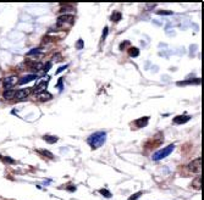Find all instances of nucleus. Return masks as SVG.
<instances>
[{"mask_svg":"<svg viewBox=\"0 0 204 200\" xmlns=\"http://www.w3.org/2000/svg\"><path fill=\"white\" fill-rule=\"evenodd\" d=\"M105 140H106V133L105 132H96L88 137L87 143L92 149H98L99 147L104 145Z\"/></svg>","mask_w":204,"mask_h":200,"instance_id":"1","label":"nucleus"},{"mask_svg":"<svg viewBox=\"0 0 204 200\" xmlns=\"http://www.w3.org/2000/svg\"><path fill=\"white\" fill-rule=\"evenodd\" d=\"M75 23V16L72 15H62L57 19L56 21V27L59 29H69Z\"/></svg>","mask_w":204,"mask_h":200,"instance_id":"2","label":"nucleus"},{"mask_svg":"<svg viewBox=\"0 0 204 200\" xmlns=\"http://www.w3.org/2000/svg\"><path fill=\"white\" fill-rule=\"evenodd\" d=\"M174 149H175V145H174V144H170V145L165 147L164 149H160V150H158L156 152H154L152 159H153L154 161H159V160L166 157L168 155H170V154L174 151Z\"/></svg>","mask_w":204,"mask_h":200,"instance_id":"3","label":"nucleus"},{"mask_svg":"<svg viewBox=\"0 0 204 200\" xmlns=\"http://www.w3.org/2000/svg\"><path fill=\"white\" fill-rule=\"evenodd\" d=\"M187 167H188V170H189L191 172H193V173H201V171H202V159H201V157H197L196 160L191 161V162L187 165Z\"/></svg>","mask_w":204,"mask_h":200,"instance_id":"4","label":"nucleus"},{"mask_svg":"<svg viewBox=\"0 0 204 200\" xmlns=\"http://www.w3.org/2000/svg\"><path fill=\"white\" fill-rule=\"evenodd\" d=\"M16 77L15 76H9V77H6V78H4V81H2V85H4V88H5V90L6 89H11V87H14L15 84H16Z\"/></svg>","mask_w":204,"mask_h":200,"instance_id":"5","label":"nucleus"},{"mask_svg":"<svg viewBox=\"0 0 204 200\" xmlns=\"http://www.w3.org/2000/svg\"><path fill=\"white\" fill-rule=\"evenodd\" d=\"M31 93V89L28 88H22V89H19L16 90V94H15V99L17 100H23L26 99Z\"/></svg>","mask_w":204,"mask_h":200,"instance_id":"6","label":"nucleus"},{"mask_svg":"<svg viewBox=\"0 0 204 200\" xmlns=\"http://www.w3.org/2000/svg\"><path fill=\"white\" fill-rule=\"evenodd\" d=\"M189 120H191V116H188V115H179V116H176L174 119V123H176V125H183V123L188 122Z\"/></svg>","mask_w":204,"mask_h":200,"instance_id":"7","label":"nucleus"},{"mask_svg":"<svg viewBox=\"0 0 204 200\" xmlns=\"http://www.w3.org/2000/svg\"><path fill=\"white\" fill-rule=\"evenodd\" d=\"M47 85H48V82H45V81H42L39 84H37L34 88H33V92H34V94H39V93H42V92H44L45 89H47Z\"/></svg>","mask_w":204,"mask_h":200,"instance_id":"8","label":"nucleus"},{"mask_svg":"<svg viewBox=\"0 0 204 200\" xmlns=\"http://www.w3.org/2000/svg\"><path fill=\"white\" fill-rule=\"evenodd\" d=\"M37 78H38L37 75H27V76H25V77H22V78L17 82V84H19V85H22V84L29 83V82H32V81H34V79H37Z\"/></svg>","mask_w":204,"mask_h":200,"instance_id":"9","label":"nucleus"},{"mask_svg":"<svg viewBox=\"0 0 204 200\" xmlns=\"http://www.w3.org/2000/svg\"><path fill=\"white\" fill-rule=\"evenodd\" d=\"M148 122H149V117L148 116H144V117H141V119L136 120L134 121V125L137 126V127H139V128H142V127H146V126L148 125Z\"/></svg>","mask_w":204,"mask_h":200,"instance_id":"10","label":"nucleus"},{"mask_svg":"<svg viewBox=\"0 0 204 200\" xmlns=\"http://www.w3.org/2000/svg\"><path fill=\"white\" fill-rule=\"evenodd\" d=\"M15 94H16V90L15 89H6L2 93V97H4L5 100H11V99H15Z\"/></svg>","mask_w":204,"mask_h":200,"instance_id":"11","label":"nucleus"},{"mask_svg":"<svg viewBox=\"0 0 204 200\" xmlns=\"http://www.w3.org/2000/svg\"><path fill=\"white\" fill-rule=\"evenodd\" d=\"M51 98H53V95H51L50 93L45 92V90L38 94V99L40 100V101H48V100H50Z\"/></svg>","mask_w":204,"mask_h":200,"instance_id":"12","label":"nucleus"},{"mask_svg":"<svg viewBox=\"0 0 204 200\" xmlns=\"http://www.w3.org/2000/svg\"><path fill=\"white\" fill-rule=\"evenodd\" d=\"M43 139H44L45 142H48L49 144H53V143L57 142V137H55V135H49V134H45V135L43 137Z\"/></svg>","mask_w":204,"mask_h":200,"instance_id":"13","label":"nucleus"},{"mask_svg":"<svg viewBox=\"0 0 204 200\" xmlns=\"http://www.w3.org/2000/svg\"><path fill=\"white\" fill-rule=\"evenodd\" d=\"M128 54H130V56H131V57H137V56L139 55V50H138V48L131 47L130 50H128Z\"/></svg>","mask_w":204,"mask_h":200,"instance_id":"14","label":"nucleus"},{"mask_svg":"<svg viewBox=\"0 0 204 200\" xmlns=\"http://www.w3.org/2000/svg\"><path fill=\"white\" fill-rule=\"evenodd\" d=\"M192 187L196 188V189H198V190L202 188V185H201V176H198V177L192 182Z\"/></svg>","mask_w":204,"mask_h":200,"instance_id":"15","label":"nucleus"},{"mask_svg":"<svg viewBox=\"0 0 204 200\" xmlns=\"http://www.w3.org/2000/svg\"><path fill=\"white\" fill-rule=\"evenodd\" d=\"M122 19V15H121V12H114L113 15H111V21H115V22H117V21H120Z\"/></svg>","mask_w":204,"mask_h":200,"instance_id":"16","label":"nucleus"},{"mask_svg":"<svg viewBox=\"0 0 204 200\" xmlns=\"http://www.w3.org/2000/svg\"><path fill=\"white\" fill-rule=\"evenodd\" d=\"M39 154H42L43 156H45V157H49V159H54V155L51 154L50 151H48V150H37Z\"/></svg>","mask_w":204,"mask_h":200,"instance_id":"17","label":"nucleus"},{"mask_svg":"<svg viewBox=\"0 0 204 200\" xmlns=\"http://www.w3.org/2000/svg\"><path fill=\"white\" fill-rule=\"evenodd\" d=\"M191 83H201V79L199 78H197V79H194V81H186V82H177V85H185V84H191Z\"/></svg>","mask_w":204,"mask_h":200,"instance_id":"18","label":"nucleus"},{"mask_svg":"<svg viewBox=\"0 0 204 200\" xmlns=\"http://www.w3.org/2000/svg\"><path fill=\"white\" fill-rule=\"evenodd\" d=\"M99 193H100L102 195H104L105 198H111V193H110L109 190H106V189H100Z\"/></svg>","mask_w":204,"mask_h":200,"instance_id":"19","label":"nucleus"},{"mask_svg":"<svg viewBox=\"0 0 204 200\" xmlns=\"http://www.w3.org/2000/svg\"><path fill=\"white\" fill-rule=\"evenodd\" d=\"M42 52V50L39 49V48H37V49H32V50H29L28 52H27V55H37V54H40Z\"/></svg>","mask_w":204,"mask_h":200,"instance_id":"20","label":"nucleus"},{"mask_svg":"<svg viewBox=\"0 0 204 200\" xmlns=\"http://www.w3.org/2000/svg\"><path fill=\"white\" fill-rule=\"evenodd\" d=\"M159 15H172V11H168V10H159L158 11Z\"/></svg>","mask_w":204,"mask_h":200,"instance_id":"21","label":"nucleus"},{"mask_svg":"<svg viewBox=\"0 0 204 200\" xmlns=\"http://www.w3.org/2000/svg\"><path fill=\"white\" fill-rule=\"evenodd\" d=\"M0 159L4 160L5 162H9V164H14V162H15V161H14L11 157H9V156H5V157H1V156H0Z\"/></svg>","mask_w":204,"mask_h":200,"instance_id":"22","label":"nucleus"},{"mask_svg":"<svg viewBox=\"0 0 204 200\" xmlns=\"http://www.w3.org/2000/svg\"><path fill=\"white\" fill-rule=\"evenodd\" d=\"M141 194H142V193H141V192H138V193L133 194L132 197H130V198H128V200H137L138 198H139V197H141Z\"/></svg>","mask_w":204,"mask_h":200,"instance_id":"23","label":"nucleus"},{"mask_svg":"<svg viewBox=\"0 0 204 200\" xmlns=\"http://www.w3.org/2000/svg\"><path fill=\"white\" fill-rule=\"evenodd\" d=\"M108 32H109V28H108V27H105V28H104V31H103V35H102L103 40L106 38V35H108Z\"/></svg>","mask_w":204,"mask_h":200,"instance_id":"24","label":"nucleus"},{"mask_svg":"<svg viewBox=\"0 0 204 200\" xmlns=\"http://www.w3.org/2000/svg\"><path fill=\"white\" fill-rule=\"evenodd\" d=\"M56 87L59 88V90H60V92L62 90V78H60V79H59V82H57V84H56Z\"/></svg>","mask_w":204,"mask_h":200,"instance_id":"25","label":"nucleus"},{"mask_svg":"<svg viewBox=\"0 0 204 200\" xmlns=\"http://www.w3.org/2000/svg\"><path fill=\"white\" fill-rule=\"evenodd\" d=\"M77 49H82V48H83V40H82V39H79V40H78V42H77Z\"/></svg>","mask_w":204,"mask_h":200,"instance_id":"26","label":"nucleus"},{"mask_svg":"<svg viewBox=\"0 0 204 200\" xmlns=\"http://www.w3.org/2000/svg\"><path fill=\"white\" fill-rule=\"evenodd\" d=\"M50 69H51V62H48V64L45 65V67H44V71H45V72H48Z\"/></svg>","mask_w":204,"mask_h":200,"instance_id":"27","label":"nucleus"},{"mask_svg":"<svg viewBox=\"0 0 204 200\" xmlns=\"http://www.w3.org/2000/svg\"><path fill=\"white\" fill-rule=\"evenodd\" d=\"M66 69H67V65H65V66H61V67H60V69L56 71V73H60V72H62V71H64V70H66Z\"/></svg>","mask_w":204,"mask_h":200,"instance_id":"28","label":"nucleus"}]
</instances>
